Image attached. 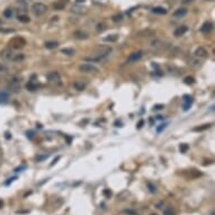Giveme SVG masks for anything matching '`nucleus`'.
Segmentation results:
<instances>
[{
	"instance_id": "nucleus-4",
	"label": "nucleus",
	"mask_w": 215,
	"mask_h": 215,
	"mask_svg": "<svg viewBox=\"0 0 215 215\" xmlns=\"http://www.w3.org/2000/svg\"><path fill=\"white\" fill-rule=\"evenodd\" d=\"M46 10H47V6L42 4V2H35L32 6V11L34 13L35 16H42L43 14L46 13Z\"/></svg>"
},
{
	"instance_id": "nucleus-42",
	"label": "nucleus",
	"mask_w": 215,
	"mask_h": 215,
	"mask_svg": "<svg viewBox=\"0 0 215 215\" xmlns=\"http://www.w3.org/2000/svg\"><path fill=\"white\" fill-rule=\"evenodd\" d=\"M22 169H25V167H21V168H17V169H16L15 171H16V172H18V171H19V170H22Z\"/></svg>"
},
{
	"instance_id": "nucleus-26",
	"label": "nucleus",
	"mask_w": 215,
	"mask_h": 215,
	"mask_svg": "<svg viewBox=\"0 0 215 215\" xmlns=\"http://www.w3.org/2000/svg\"><path fill=\"white\" fill-rule=\"evenodd\" d=\"M36 88H37V85H36V83H34L33 81H30L28 85H27V89H28V90H30V91H34V90H36Z\"/></svg>"
},
{
	"instance_id": "nucleus-18",
	"label": "nucleus",
	"mask_w": 215,
	"mask_h": 215,
	"mask_svg": "<svg viewBox=\"0 0 215 215\" xmlns=\"http://www.w3.org/2000/svg\"><path fill=\"white\" fill-rule=\"evenodd\" d=\"M152 13L157 15H165L167 14V9H165L163 7H154L152 8Z\"/></svg>"
},
{
	"instance_id": "nucleus-27",
	"label": "nucleus",
	"mask_w": 215,
	"mask_h": 215,
	"mask_svg": "<svg viewBox=\"0 0 215 215\" xmlns=\"http://www.w3.org/2000/svg\"><path fill=\"white\" fill-rule=\"evenodd\" d=\"M62 53L63 54H66V55H73L74 54V51L72 49H63L62 50Z\"/></svg>"
},
{
	"instance_id": "nucleus-28",
	"label": "nucleus",
	"mask_w": 215,
	"mask_h": 215,
	"mask_svg": "<svg viewBox=\"0 0 215 215\" xmlns=\"http://www.w3.org/2000/svg\"><path fill=\"white\" fill-rule=\"evenodd\" d=\"M184 81H185V83H187V85H193L194 82H195V79H194L193 77H186L184 79Z\"/></svg>"
},
{
	"instance_id": "nucleus-23",
	"label": "nucleus",
	"mask_w": 215,
	"mask_h": 215,
	"mask_svg": "<svg viewBox=\"0 0 215 215\" xmlns=\"http://www.w3.org/2000/svg\"><path fill=\"white\" fill-rule=\"evenodd\" d=\"M57 46V42H46V43H45V47L49 49V50L55 49Z\"/></svg>"
},
{
	"instance_id": "nucleus-36",
	"label": "nucleus",
	"mask_w": 215,
	"mask_h": 215,
	"mask_svg": "<svg viewBox=\"0 0 215 215\" xmlns=\"http://www.w3.org/2000/svg\"><path fill=\"white\" fill-rule=\"evenodd\" d=\"M104 195H105L107 198H109V197L112 196V192H110L109 189H105V190H104Z\"/></svg>"
},
{
	"instance_id": "nucleus-15",
	"label": "nucleus",
	"mask_w": 215,
	"mask_h": 215,
	"mask_svg": "<svg viewBox=\"0 0 215 215\" xmlns=\"http://www.w3.org/2000/svg\"><path fill=\"white\" fill-rule=\"evenodd\" d=\"M156 35V32H153V30H151V29H146V30H141V32H139L136 36H139V37H141V36H145V37H148V36H153Z\"/></svg>"
},
{
	"instance_id": "nucleus-41",
	"label": "nucleus",
	"mask_w": 215,
	"mask_h": 215,
	"mask_svg": "<svg viewBox=\"0 0 215 215\" xmlns=\"http://www.w3.org/2000/svg\"><path fill=\"white\" fill-rule=\"evenodd\" d=\"M59 159H60V157H57V159H54V160H53V162H52V163H51V165H54V163H55V162H57V160H59Z\"/></svg>"
},
{
	"instance_id": "nucleus-31",
	"label": "nucleus",
	"mask_w": 215,
	"mask_h": 215,
	"mask_svg": "<svg viewBox=\"0 0 215 215\" xmlns=\"http://www.w3.org/2000/svg\"><path fill=\"white\" fill-rule=\"evenodd\" d=\"M54 9H57V10L64 9V5L63 4H54Z\"/></svg>"
},
{
	"instance_id": "nucleus-30",
	"label": "nucleus",
	"mask_w": 215,
	"mask_h": 215,
	"mask_svg": "<svg viewBox=\"0 0 215 215\" xmlns=\"http://www.w3.org/2000/svg\"><path fill=\"white\" fill-rule=\"evenodd\" d=\"M148 187H149V190H150L151 193H156V192H157V188H156V186H153L151 182H148Z\"/></svg>"
},
{
	"instance_id": "nucleus-33",
	"label": "nucleus",
	"mask_w": 215,
	"mask_h": 215,
	"mask_svg": "<svg viewBox=\"0 0 215 215\" xmlns=\"http://www.w3.org/2000/svg\"><path fill=\"white\" fill-rule=\"evenodd\" d=\"M122 15H115V16H113V21L114 22H120V21H122Z\"/></svg>"
},
{
	"instance_id": "nucleus-45",
	"label": "nucleus",
	"mask_w": 215,
	"mask_h": 215,
	"mask_svg": "<svg viewBox=\"0 0 215 215\" xmlns=\"http://www.w3.org/2000/svg\"><path fill=\"white\" fill-rule=\"evenodd\" d=\"M151 215H158V214H156V213H153V214H151Z\"/></svg>"
},
{
	"instance_id": "nucleus-39",
	"label": "nucleus",
	"mask_w": 215,
	"mask_h": 215,
	"mask_svg": "<svg viewBox=\"0 0 215 215\" xmlns=\"http://www.w3.org/2000/svg\"><path fill=\"white\" fill-rule=\"evenodd\" d=\"M49 156H50V154H45V156H43V157H38V158H37V161H41V160H43V159L47 158Z\"/></svg>"
},
{
	"instance_id": "nucleus-34",
	"label": "nucleus",
	"mask_w": 215,
	"mask_h": 215,
	"mask_svg": "<svg viewBox=\"0 0 215 215\" xmlns=\"http://www.w3.org/2000/svg\"><path fill=\"white\" fill-rule=\"evenodd\" d=\"M124 213L127 215H137V213L136 212H134V211H132V209H125L124 211Z\"/></svg>"
},
{
	"instance_id": "nucleus-40",
	"label": "nucleus",
	"mask_w": 215,
	"mask_h": 215,
	"mask_svg": "<svg viewBox=\"0 0 215 215\" xmlns=\"http://www.w3.org/2000/svg\"><path fill=\"white\" fill-rule=\"evenodd\" d=\"M143 123H144V121L143 120H141V121L139 122V124H137V127H139V129H141V127H142V125H143Z\"/></svg>"
},
{
	"instance_id": "nucleus-8",
	"label": "nucleus",
	"mask_w": 215,
	"mask_h": 215,
	"mask_svg": "<svg viewBox=\"0 0 215 215\" xmlns=\"http://www.w3.org/2000/svg\"><path fill=\"white\" fill-rule=\"evenodd\" d=\"M142 57H143V52H142V51H136L134 53L129 54V57H127V62H129V63H134L136 61H139Z\"/></svg>"
},
{
	"instance_id": "nucleus-2",
	"label": "nucleus",
	"mask_w": 215,
	"mask_h": 215,
	"mask_svg": "<svg viewBox=\"0 0 215 215\" xmlns=\"http://www.w3.org/2000/svg\"><path fill=\"white\" fill-rule=\"evenodd\" d=\"M112 49L110 47H107V49H104L101 50L100 52H96L95 54H93L91 57H85L83 60L87 61V62H99V61H103L105 57H108V54L110 53Z\"/></svg>"
},
{
	"instance_id": "nucleus-16",
	"label": "nucleus",
	"mask_w": 215,
	"mask_h": 215,
	"mask_svg": "<svg viewBox=\"0 0 215 215\" xmlns=\"http://www.w3.org/2000/svg\"><path fill=\"white\" fill-rule=\"evenodd\" d=\"M73 87H74L76 90L81 91V90H83V89L86 88V83L82 82V81H74V82H73Z\"/></svg>"
},
{
	"instance_id": "nucleus-19",
	"label": "nucleus",
	"mask_w": 215,
	"mask_h": 215,
	"mask_svg": "<svg viewBox=\"0 0 215 215\" xmlns=\"http://www.w3.org/2000/svg\"><path fill=\"white\" fill-rule=\"evenodd\" d=\"M118 40V35L117 34H113V35H108L106 36V37H104V41L105 42H116Z\"/></svg>"
},
{
	"instance_id": "nucleus-29",
	"label": "nucleus",
	"mask_w": 215,
	"mask_h": 215,
	"mask_svg": "<svg viewBox=\"0 0 215 215\" xmlns=\"http://www.w3.org/2000/svg\"><path fill=\"white\" fill-rule=\"evenodd\" d=\"M74 36H76L77 38H87V34L81 33V32H76V33H74Z\"/></svg>"
},
{
	"instance_id": "nucleus-21",
	"label": "nucleus",
	"mask_w": 215,
	"mask_h": 215,
	"mask_svg": "<svg viewBox=\"0 0 215 215\" xmlns=\"http://www.w3.org/2000/svg\"><path fill=\"white\" fill-rule=\"evenodd\" d=\"M18 21L21 23H24V24H26V23H29V17L28 16H26V15H19L18 16Z\"/></svg>"
},
{
	"instance_id": "nucleus-10",
	"label": "nucleus",
	"mask_w": 215,
	"mask_h": 215,
	"mask_svg": "<svg viewBox=\"0 0 215 215\" xmlns=\"http://www.w3.org/2000/svg\"><path fill=\"white\" fill-rule=\"evenodd\" d=\"M213 28V24L211 22H205L201 27V32L202 33H205V34H208Z\"/></svg>"
},
{
	"instance_id": "nucleus-22",
	"label": "nucleus",
	"mask_w": 215,
	"mask_h": 215,
	"mask_svg": "<svg viewBox=\"0 0 215 215\" xmlns=\"http://www.w3.org/2000/svg\"><path fill=\"white\" fill-rule=\"evenodd\" d=\"M211 126H212V124H205V125H202V126H199V127H195L193 131H195V132H201V131L209 129Z\"/></svg>"
},
{
	"instance_id": "nucleus-24",
	"label": "nucleus",
	"mask_w": 215,
	"mask_h": 215,
	"mask_svg": "<svg viewBox=\"0 0 215 215\" xmlns=\"http://www.w3.org/2000/svg\"><path fill=\"white\" fill-rule=\"evenodd\" d=\"M72 11H73V13H78V14H82V13H86V8L72 7Z\"/></svg>"
},
{
	"instance_id": "nucleus-43",
	"label": "nucleus",
	"mask_w": 215,
	"mask_h": 215,
	"mask_svg": "<svg viewBox=\"0 0 215 215\" xmlns=\"http://www.w3.org/2000/svg\"><path fill=\"white\" fill-rule=\"evenodd\" d=\"M194 0H185V2H186V4H189V2H193Z\"/></svg>"
},
{
	"instance_id": "nucleus-12",
	"label": "nucleus",
	"mask_w": 215,
	"mask_h": 215,
	"mask_svg": "<svg viewBox=\"0 0 215 215\" xmlns=\"http://www.w3.org/2000/svg\"><path fill=\"white\" fill-rule=\"evenodd\" d=\"M187 30H188V27H187V26H180V27H178V28L173 32V35L176 36V37H179V36L184 35Z\"/></svg>"
},
{
	"instance_id": "nucleus-14",
	"label": "nucleus",
	"mask_w": 215,
	"mask_h": 215,
	"mask_svg": "<svg viewBox=\"0 0 215 215\" xmlns=\"http://www.w3.org/2000/svg\"><path fill=\"white\" fill-rule=\"evenodd\" d=\"M207 55V51L205 50L204 47H198L197 50L195 51V57H206Z\"/></svg>"
},
{
	"instance_id": "nucleus-9",
	"label": "nucleus",
	"mask_w": 215,
	"mask_h": 215,
	"mask_svg": "<svg viewBox=\"0 0 215 215\" xmlns=\"http://www.w3.org/2000/svg\"><path fill=\"white\" fill-rule=\"evenodd\" d=\"M193 97L192 96H189V95H185L184 96V109L185 110H188L190 106H192V104H193Z\"/></svg>"
},
{
	"instance_id": "nucleus-17",
	"label": "nucleus",
	"mask_w": 215,
	"mask_h": 215,
	"mask_svg": "<svg viewBox=\"0 0 215 215\" xmlns=\"http://www.w3.org/2000/svg\"><path fill=\"white\" fill-rule=\"evenodd\" d=\"M4 17L7 18V19L13 18V17H14V9H11V8L5 9V11H4Z\"/></svg>"
},
{
	"instance_id": "nucleus-1",
	"label": "nucleus",
	"mask_w": 215,
	"mask_h": 215,
	"mask_svg": "<svg viewBox=\"0 0 215 215\" xmlns=\"http://www.w3.org/2000/svg\"><path fill=\"white\" fill-rule=\"evenodd\" d=\"M0 57H2L6 61H10V62H22L25 59L23 53H16L14 50L11 49H5L0 52Z\"/></svg>"
},
{
	"instance_id": "nucleus-11",
	"label": "nucleus",
	"mask_w": 215,
	"mask_h": 215,
	"mask_svg": "<svg viewBox=\"0 0 215 215\" xmlns=\"http://www.w3.org/2000/svg\"><path fill=\"white\" fill-rule=\"evenodd\" d=\"M187 15V9L186 8H179L173 13V17L175 18H182Z\"/></svg>"
},
{
	"instance_id": "nucleus-44",
	"label": "nucleus",
	"mask_w": 215,
	"mask_h": 215,
	"mask_svg": "<svg viewBox=\"0 0 215 215\" xmlns=\"http://www.w3.org/2000/svg\"><path fill=\"white\" fill-rule=\"evenodd\" d=\"M77 2H85V0H77Z\"/></svg>"
},
{
	"instance_id": "nucleus-6",
	"label": "nucleus",
	"mask_w": 215,
	"mask_h": 215,
	"mask_svg": "<svg viewBox=\"0 0 215 215\" xmlns=\"http://www.w3.org/2000/svg\"><path fill=\"white\" fill-rule=\"evenodd\" d=\"M46 78L47 80L52 82V83H55V85H61V77L57 71H52L50 73L46 74Z\"/></svg>"
},
{
	"instance_id": "nucleus-38",
	"label": "nucleus",
	"mask_w": 215,
	"mask_h": 215,
	"mask_svg": "<svg viewBox=\"0 0 215 215\" xmlns=\"http://www.w3.org/2000/svg\"><path fill=\"white\" fill-rule=\"evenodd\" d=\"M154 109H156V110H160V109H163V108H165V106H163V105H156V106H154Z\"/></svg>"
},
{
	"instance_id": "nucleus-35",
	"label": "nucleus",
	"mask_w": 215,
	"mask_h": 215,
	"mask_svg": "<svg viewBox=\"0 0 215 215\" xmlns=\"http://www.w3.org/2000/svg\"><path fill=\"white\" fill-rule=\"evenodd\" d=\"M105 29V24H98L97 25V30L98 32H103Z\"/></svg>"
},
{
	"instance_id": "nucleus-13",
	"label": "nucleus",
	"mask_w": 215,
	"mask_h": 215,
	"mask_svg": "<svg viewBox=\"0 0 215 215\" xmlns=\"http://www.w3.org/2000/svg\"><path fill=\"white\" fill-rule=\"evenodd\" d=\"M9 101V93L7 91H0V104H7Z\"/></svg>"
},
{
	"instance_id": "nucleus-20",
	"label": "nucleus",
	"mask_w": 215,
	"mask_h": 215,
	"mask_svg": "<svg viewBox=\"0 0 215 215\" xmlns=\"http://www.w3.org/2000/svg\"><path fill=\"white\" fill-rule=\"evenodd\" d=\"M7 73H9L8 66L2 61H0V74H7Z\"/></svg>"
},
{
	"instance_id": "nucleus-25",
	"label": "nucleus",
	"mask_w": 215,
	"mask_h": 215,
	"mask_svg": "<svg viewBox=\"0 0 215 215\" xmlns=\"http://www.w3.org/2000/svg\"><path fill=\"white\" fill-rule=\"evenodd\" d=\"M179 149H180V152H181V153H186L187 151H188V149H189V146H188V144L182 143V144H180Z\"/></svg>"
},
{
	"instance_id": "nucleus-32",
	"label": "nucleus",
	"mask_w": 215,
	"mask_h": 215,
	"mask_svg": "<svg viewBox=\"0 0 215 215\" xmlns=\"http://www.w3.org/2000/svg\"><path fill=\"white\" fill-rule=\"evenodd\" d=\"M163 215H175V213H173V211L171 208H165V212H163Z\"/></svg>"
},
{
	"instance_id": "nucleus-37",
	"label": "nucleus",
	"mask_w": 215,
	"mask_h": 215,
	"mask_svg": "<svg viewBox=\"0 0 215 215\" xmlns=\"http://www.w3.org/2000/svg\"><path fill=\"white\" fill-rule=\"evenodd\" d=\"M165 129V124H161L158 129H157V132H158V133H160L162 129Z\"/></svg>"
},
{
	"instance_id": "nucleus-7",
	"label": "nucleus",
	"mask_w": 215,
	"mask_h": 215,
	"mask_svg": "<svg viewBox=\"0 0 215 215\" xmlns=\"http://www.w3.org/2000/svg\"><path fill=\"white\" fill-rule=\"evenodd\" d=\"M9 88L13 91H15V93H17L18 90H21V80L18 79L17 77L11 78V80L9 81Z\"/></svg>"
},
{
	"instance_id": "nucleus-5",
	"label": "nucleus",
	"mask_w": 215,
	"mask_h": 215,
	"mask_svg": "<svg viewBox=\"0 0 215 215\" xmlns=\"http://www.w3.org/2000/svg\"><path fill=\"white\" fill-rule=\"evenodd\" d=\"M79 70L83 73H96L98 72V68L91 63H83L79 66Z\"/></svg>"
},
{
	"instance_id": "nucleus-3",
	"label": "nucleus",
	"mask_w": 215,
	"mask_h": 215,
	"mask_svg": "<svg viewBox=\"0 0 215 215\" xmlns=\"http://www.w3.org/2000/svg\"><path fill=\"white\" fill-rule=\"evenodd\" d=\"M8 44H9V47L11 50H19L26 45V41H25V38H23L21 36H16L14 38H11Z\"/></svg>"
}]
</instances>
